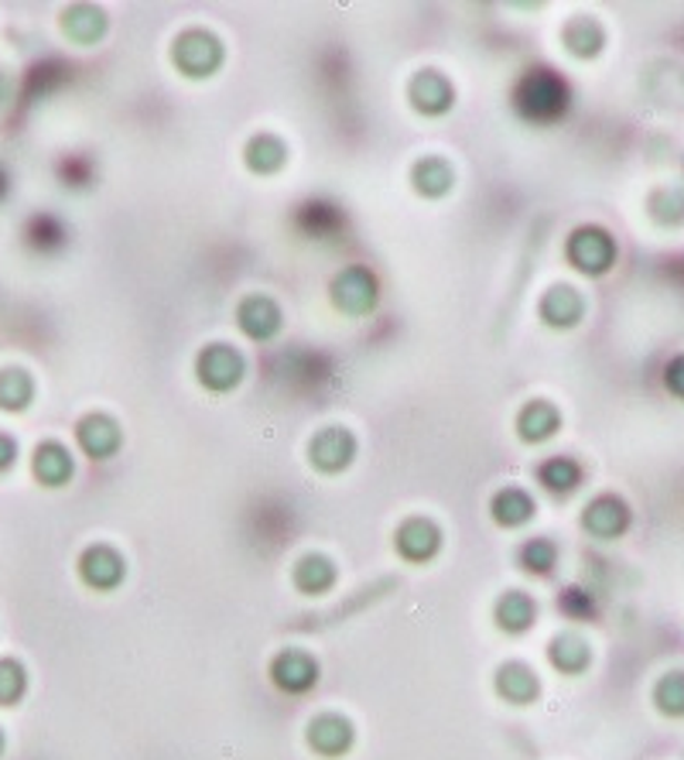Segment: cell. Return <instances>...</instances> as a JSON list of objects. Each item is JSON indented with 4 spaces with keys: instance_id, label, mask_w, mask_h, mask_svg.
Listing matches in <instances>:
<instances>
[{
    "instance_id": "6da1fadb",
    "label": "cell",
    "mask_w": 684,
    "mask_h": 760,
    "mask_svg": "<svg viewBox=\"0 0 684 760\" xmlns=\"http://www.w3.org/2000/svg\"><path fill=\"white\" fill-rule=\"evenodd\" d=\"M572 107V90L569 83L551 69H531L520 75V83L513 87V110L520 120H528L534 128L558 124L561 116Z\"/></svg>"
},
{
    "instance_id": "7a4b0ae2",
    "label": "cell",
    "mask_w": 684,
    "mask_h": 760,
    "mask_svg": "<svg viewBox=\"0 0 684 760\" xmlns=\"http://www.w3.org/2000/svg\"><path fill=\"white\" fill-rule=\"evenodd\" d=\"M223 62H226L223 42L213 31H203V28L182 31L172 45V65L185 79H210L223 69Z\"/></svg>"
},
{
    "instance_id": "3957f363",
    "label": "cell",
    "mask_w": 684,
    "mask_h": 760,
    "mask_svg": "<svg viewBox=\"0 0 684 760\" xmlns=\"http://www.w3.org/2000/svg\"><path fill=\"white\" fill-rule=\"evenodd\" d=\"M565 257L569 264L585 277H602L616 264V240L602 226H579L565 240Z\"/></svg>"
},
{
    "instance_id": "277c9868",
    "label": "cell",
    "mask_w": 684,
    "mask_h": 760,
    "mask_svg": "<svg viewBox=\"0 0 684 760\" xmlns=\"http://www.w3.org/2000/svg\"><path fill=\"white\" fill-rule=\"evenodd\" d=\"M247 377V359L239 349L226 343H213L195 356V381L213 394H229L244 384Z\"/></svg>"
},
{
    "instance_id": "5b68a950",
    "label": "cell",
    "mask_w": 684,
    "mask_h": 760,
    "mask_svg": "<svg viewBox=\"0 0 684 760\" xmlns=\"http://www.w3.org/2000/svg\"><path fill=\"white\" fill-rule=\"evenodd\" d=\"M380 302V282L370 267H346L336 274L333 282V305L349 315V318H364L377 308Z\"/></svg>"
},
{
    "instance_id": "8992f818",
    "label": "cell",
    "mask_w": 684,
    "mask_h": 760,
    "mask_svg": "<svg viewBox=\"0 0 684 760\" xmlns=\"http://www.w3.org/2000/svg\"><path fill=\"white\" fill-rule=\"evenodd\" d=\"M359 453V443H356V435L343 425H329V428H321L312 443H308V463L318 469V473H326V476H336L343 469L353 466Z\"/></svg>"
},
{
    "instance_id": "52a82bcc",
    "label": "cell",
    "mask_w": 684,
    "mask_h": 760,
    "mask_svg": "<svg viewBox=\"0 0 684 760\" xmlns=\"http://www.w3.org/2000/svg\"><path fill=\"white\" fill-rule=\"evenodd\" d=\"M236 326L254 343H270L280 330H285V312L270 295H247L236 308Z\"/></svg>"
},
{
    "instance_id": "ba28073f",
    "label": "cell",
    "mask_w": 684,
    "mask_h": 760,
    "mask_svg": "<svg viewBox=\"0 0 684 760\" xmlns=\"http://www.w3.org/2000/svg\"><path fill=\"white\" fill-rule=\"evenodd\" d=\"M124 576H127L124 555L110 545H90L83 555H79V579L96 592H113L120 582H124Z\"/></svg>"
},
{
    "instance_id": "9c48e42d",
    "label": "cell",
    "mask_w": 684,
    "mask_h": 760,
    "mask_svg": "<svg viewBox=\"0 0 684 760\" xmlns=\"http://www.w3.org/2000/svg\"><path fill=\"white\" fill-rule=\"evenodd\" d=\"M75 446L83 449L90 459H113L124 446V428H120L116 418L93 412L86 418H79L75 425Z\"/></svg>"
},
{
    "instance_id": "30bf717a",
    "label": "cell",
    "mask_w": 684,
    "mask_h": 760,
    "mask_svg": "<svg viewBox=\"0 0 684 760\" xmlns=\"http://www.w3.org/2000/svg\"><path fill=\"white\" fill-rule=\"evenodd\" d=\"M270 682L288 696H305L318 682V665L312 655L288 648L270 661Z\"/></svg>"
},
{
    "instance_id": "8fae6325",
    "label": "cell",
    "mask_w": 684,
    "mask_h": 760,
    "mask_svg": "<svg viewBox=\"0 0 684 760\" xmlns=\"http://www.w3.org/2000/svg\"><path fill=\"white\" fill-rule=\"evenodd\" d=\"M408 100H411V107H415L421 116H446V113L456 107V87H452L441 72L425 69V72H418V75L411 79Z\"/></svg>"
},
{
    "instance_id": "7c38bea8",
    "label": "cell",
    "mask_w": 684,
    "mask_h": 760,
    "mask_svg": "<svg viewBox=\"0 0 684 760\" xmlns=\"http://www.w3.org/2000/svg\"><path fill=\"white\" fill-rule=\"evenodd\" d=\"M582 528H585L592 538H599V541H613V538H620V535L630 528V507H626V500H623V497H613V494L595 497V500L585 507V514H582Z\"/></svg>"
},
{
    "instance_id": "4fadbf2b",
    "label": "cell",
    "mask_w": 684,
    "mask_h": 760,
    "mask_svg": "<svg viewBox=\"0 0 684 760\" xmlns=\"http://www.w3.org/2000/svg\"><path fill=\"white\" fill-rule=\"evenodd\" d=\"M353 743H356V730L346 716L326 712V716H315L308 723V747L318 757H343L353 750Z\"/></svg>"
},
{
    "instance_id": "5bb4252c",
    "label": "cell",
    "mask_w": 684,
    "mask_h": 760,
    "mask_svg": "<svg viewBox=\"0 0 684 760\" xmlns=\"http://www.w3.org/2000/svg\"><path fill=\"white\" fill-rule=\"evenodd\" d=\"M400 558H408V563H431V558L441 551V531L435 521H428V517H408L405 525L397 528V538H394Z\"/></svg>"
},
{
    "instance_id": "9a60e30c",
    "label": "cell",
    "mask_w": 684,
    "mask_h": 760,
    "mask_svg": "<svg viewBox=\"0 0 684 760\" xmlns=\"http://www.w3.org/2000/svg\"><path fill=\"white\" fill-rule=\"evenodd\" d=\"M31 473H34V479H38L42 487L59 490V487H65L69 479L75 476V459H72V453H69L62 443L49 438V443H38V446H34Z\"/></svg>"
},
{
    "instance_id": "2e32d148",
    "label": "cell",
    "mask_w": 684,
    "mask_h": 760,
    "mask_svg": "<svg viewBox=\"0 0 684 760\" xmlns=\"http://www.w3.org/2000/svg\"><path fill=\"white\" fill-rule=\"evenodd\" d=\"M538 312L544 318V326H551V330H575L585 315V298L572 285H554L544 292Z\"/></svg>"
},
{
    "instance_id": "e0dca14e",
    "label": "cell",
    "mask_w": 684,
    "mask_h": 760,
    "mask_svg": "<svg viewBox=\"0 0 684 760\" xmlns=\"http://www.w3.org/2000/svg\"><path fill=\"white\" fill-rule=\"evenodd\" d=\"M561 432V412L551 402H528L517 415V435L528 446H544Z\"/></svg>"
},
{
    "instance_id": "ac0fdd59",
    "label": "cell",
    "mask_w": 684,
    "mask_h": 760,
    "mask_svg": "<svg viewBox=\"0 0 684 760\" xmlns=\"http://www.w3.org/2000/svg\"><path fill=\"white\" fill-rule=\"evenodd\" d=\"M490 514H493V521L507 531L513 528H524L534 521V514H538V504L531 500L528 490H520V487H503L493 494L490 500Z\"/></svg>"
},
{
    "instance_id": "d6986e66",
    "label": "cell",
    "mask_w": 684,
    "mask_h": 760,
    "mask_svg": "<svg viewBox=\"0 0 684 760\" xmlns=\"http://www.w3.org/2000/svg\"><path fill=\"white\" fill-rule=\"evenodd\" d=\"M62 31H65L69 42L90 49V45L103 42V34H106V14H103L100 8H93V4H72V8H65V14H62Z\"/></svg>"
},
{
    "instance_id": "ffe728a7",
    "label": "cell",
    "mask_w": 684,
    "mask_h": 760,
    "mask_svg": "<svg viewBox=\"0 0 684 760\" xmlns=\"http://www.w3.org/2000/svg\"><path fill=\"white\" fill-rule=\"evenodd\" d=\"M585 479V469L572 456H551L538 466V484L554 497H572Z\"/></svg>"
},
{
    "instance_id": "44dd1931",
    "label": "cell",
    "mask_w": 684,
    "mask_h": 760,
    "mask_svg": "<svg viewBox=\"0 0 684 760\" xmlns=\"http://www.w3.org/2000/svg\"><path fill=\"white\" fill-rule=\"evenodd\" d=\"M497 696L513 706H531L541 696V682L528 665L510 661L497 671Z\"/></svg>"
},
{
    "instance_id": "7402d4cb",
    "label": "cell",
    "mask_w": 684,
    "mask_h": 760,
    "mask_svg": "<svg viewBox=\"0 0 684 760\" xmlns=\"http://www.w3.org/2000/svg\"><path fill=\"white\" fill-rule=\"evenodd\" d=\"M411 185L421 199H446L456 189V172L446 158H421L411 169Z\"/></svg>"
},
{
    "instance_id": "603a6c76",
    "label": "cell",
    "mask_w": 684,
    "mask_h": 760,
    "mask_svg": "<svg viewBox=\"0 0 684 760\" xmlns=\"http://www.w3.org/2000/svg\"><path fill=\"white\" fill-rule=\"evenodd\" d=\"M493 620L503 634H524L538 620V604L528 592H503L493 607Z\"/></svg>"
},
{
    "instance_id": "cb8c5ba5",
    "label": "cell",
    "mask_w": 684,
    "mask_h": 760,
    "mask_svg": "<svg viewBox=\"0 0 684 760\" xmlns=\"http://www.w3.org/2000/svg\"><path fill=\"white\" fill-rule=\"evenodd\" d=\"M244 162L254 175L267 179V175H277L288 165V148L274 134H257V138H251V144L244 151Z\"/></svg>"
},
{
    "instance_id": "d4e9b609",
    "label": "cell",
    "mask_w": 684,
    "mask_h": 760,
    "mask_svg": "<svg viewBox=\"0 0 684 760\" xmlns=\"http://www.w3.org/2000/svg\"><path fill=\"white\" fill-rule=\"evenodd\" d=\"M561 42H565L569 55L575 59H595L602 45H606V31H602L595 18H572L565 31H561Z\"/></svg>"
},
{
    "instance_id": "484cf974",
    "label": "cell",
    "mask_w": 684,
    "mask_h": 760,
    "mask_svg": "<svg viewBox=\"0 0 684 760\" xmlns=\"http://www.w3.org/2000/svg\"><path fill=\"white\" fill-rule=\"evenodd\" d=\"M34 402V377L24 367H8L0 371V412L21 415Z\"/></svg>"
},
{
    "instance_id": "4316f807",
    "label": "cell",
    "mask_w": 684,
    "mask_h": 760,
    "mask_svg": "<svg viewBox=\"0 0 684 760\" xmlns=\"http://www.w3.org/2000/svg\"><path fill=\"white\" fill-rule=\"evenodd\" d=\"M548 661L561 675H582L589 668V661H592V651H589V645L582 641L579 634H561V637H554L551 648H548Z\"/></svg>"
},
{
    "instance_id": "83f0119b",
    "label": "cell",
    "mask_w": 684,
    "mask_h": 760,
    "mask_svg": "<svg viewBox=\"0 0 684 760\" xmlns=\"http://www.w3.org/2000/svg\"><path fill=\"white\" fill-rule=\"evenodd\" d=\"M292 579H295V586L305 596H321V592H329L336 586V566L329 563L326 555H305L302 563L295 566Z\"/></svg>"
},
{
    "instance_id": "f1b7e54d",
    "label": "cell",
    "mask_w": 684,
    "mask_h": 760,
    "mask_svg": "<svg viewBox=\"0 0 684 760\" xmlns=\"http://www.w3.org/2000/svg\"><path fill=\"white\" fill-rule=\"evenodd\" d=\"M520 569L531 572V576H548L554 566H558V545L548 541V538H531L524 541V548H520Z\"/></svg>"
},
{
    "instance_id": "f546056e",
    "label": "cell",
    "mask_w": 684,
    "mask_h": 760,
    "mask_svg": "<svg viewBox=\"0 0 684 760\" xmlns=\"http://www.w3.org/2000/svg\"><path fill=\"white\" fill-rule=\"evenodd\" d=\"M28 692V668L14 658H0V706H18Z\"/></svg>"
},
{
    "instance_id": "4dcf8cb0",
    "label": "cell",
    "mask_w": 684,
    "mask_h": 760,
    "mask_svg": "<svg viewBox=\"0 0 684 760\" xmlns=\"http://www.w3.org/2000/svg\"><path fill=\"white\" fill-rule=\"evenodd\" d=\"M651 216L661 223V226H677L684 223V189L671 185V189H661L651 195Z\"/></svg>"
},
{
    "instance_id": "1f68e13d",
    "label": "cell",
    "mask_w": 684,
    "mask_h": 760,
    "mask_svg": "<svg viewBox=\"0 0 684 760\" xmlns=\"http://www.w3.org/2000/svg\"><path fill=\"white\" fill-rule=\"evenodd\" d=\"M654 702L664 716H684V671H671L661 678L654 689Z\"/></svg>"
},
{
    "instance_id": "d6a6232c",
    "label": "cell",
    "mask_w": 684,
    "mask_h": 760,
    "mask_svg": "<svg viewBox=\"0 0 684 760\" xmlns=\"http://www.w3.org/2000/svg\"><path fill=\"white\" fill-rule=\"evenodd\" d=\"M664 384H667V391H671L674 397H681V402H684V353H681V356H674L671 364H667V371H664Z\"/></svg>"
},
{
    "instance_id": "836d02e7",
    "label": "cell",
    "mask_w": 684,
    "mask_h": 760,
    "mask_svg": "<svg viewBox=\"0 0 684 760\" xmlns=\"http://www.w3.org/2000/svg\"><path fill=\"white\" fill-rule=\"evenodd\" d=\"M18 466V438H11L8 432H0V476L11 473Z\"/></svg>"
},
{
    "instance_id": "e575fe53",
    "label": "cell",
    "mask_w": 684,
    "mask_h": 760,
    "mask_svg": "<svg viewBox=\"0 0 684 760\" xmlns=\"http://www.w3.org/2000/svg\"><path fill=\"white\" fill-rule=\"evenodd\" d=\"M4 747H8V740H4V733H0V753H4Z\"/></svg>"
},
{
    "instance_id": "d590c367",
    "label": "cell",
    "mask_w": 684,
    "mask_h": 760,
    "mask_svg": "<svg viewBox=\"0 0 684 760\" xmlns=\"http://www.w3.org/2000/svg\"><path fill=\"white\" fill-rule=\"evenodd\" d=\"M0 97H4V79H0Z\"/></svg>"
}]
</instances>
